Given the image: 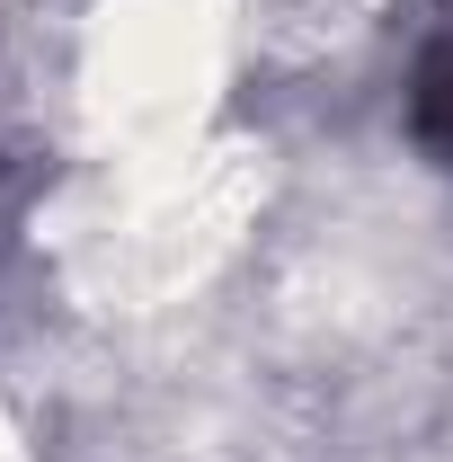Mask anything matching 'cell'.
Wrapping results in <instances>:
<instances>
[{
    "instance_id": "6da1fadb",
    "label": "cell",
    "mask_w": 453,
    "mask_h": 462,
    "mask_svg": "<svg viewBox=\"0 0 453 462\" xmlns=\"http://www.w3.org/2000/svg\"><path fill=\"white\" fill-rule=\"evenodd\" d=\"M409 143L453 170V0L436 9L427 45H418V71H409Z\"/></svg>"
}]
</instances>
